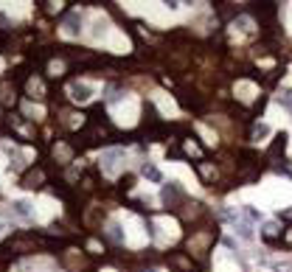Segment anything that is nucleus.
<instances>
[{
	"label": "nucleus",
	"instance_id": "2",
	"mask_svg": "<svg viewBox=\"0 0 292 272\" xmlns=\"http://www.w3.org/2000/svg\"><path fill=\"white\" fill-rule=\"evenodd\" d=\"M107 31H110L107 17H96L90 23V36H93V40H104V36H107Z\"/></svg>",
	"mask_w": 292,
	"mask_h": 272
},
{
	"label": "nucleus",
	"instance_id": "3",
	"mask_svg": "<svg viewBox=\"0 0 292 272\" xmlns=\"http://www.w3.org/2000/svg\"><path fill=\"white\" fill-rule=\"evenodd\" d=\"M90 96H93L90 85H79V82H76V85L70 87V98H73V101H87Z\"/></svg>",
	"mask_w": 292,
	"mask_h": 272
},
{
	"label": "nucleus",
	"instance_id": "1",
	"mask_svg": "<svg viewBox=\"0 0 292 272\" xmlns=\"http://www.w3.org/2000/svg\"><path fill=\"white\" fill-rule=\"evenodd\" d=\"M124 163H127V151H124V149H104L101 151V169L107 171V174L121 171Z\"/></svg>",
	"mask_w": 292,
	"mask_h": 272
},
{
	"label": "nucleus",
	"instance_id": "12",
	"mask_svg": "<svg viewBox=\"0 0 292 272\" xmlns=\"http://www.w3.org/2000/svg\"><path fill=\"white\" fill-rule=\"evenodd\" d=\"M233 28H239L242 34H250V31H253V20H250V17H239V20H233Z\"/></svg>",
	"mask_w": 292,
	"mask_h": 272
},
{
	"label": "nucleus",
	"instance_id": "18",
	"mask_svg": "<svg viewBox=\"0 0 292 272\" xmlns=\"http://www.w3.org/2000/svg\"><path fill=\"white\" fill-rule=\"evenodd\" d=\"M286 216H292V208H289V211H286Z\"/></svg>",
	"mask_w": 292,
	"mask_h": 272
},
{
	"label": "nucleus",
	"instance_id": "9",
	"mask_svg": "<svg viewBox=\"0 0 292 272\" xmlns=\"http://www.w3.org/2000/svg\"><path fill=\"white\" fill-rule=\"evenodd\" d=\"M236 93H239V98H242V101H250V98H253V93H256V85H250V82H239Z\"/></svg>",
	"mask_w": 292,
	"mask_h": 272
},
{
	"label": "nucleus",
	"instance_id": "15",
	"mask_svg": "<svg viewBox=\"0 0 292 272\" xmlns=\"http://www.w3.org/2000/svg\"><path fill=\"white\" fill-rule=\"evenodd\" d=\"M278 104H284L286 109H292V93H281V96H278Z\"/></svg>",
	"mask_w": 292,
	"mask_h": 272
},
{
	"label": "nucleus",
	"instance_id": "10",
	"mask_svg": "<svg viewBox=\"0 0 292 272\" xmlns=\"http://www.w3.org/2000/svg\"><path fill=\"white\" fill-rule=\"evenodd\" d=\"M140 171H143V177H146V180H152V182H163V174H160V169H158V166L146 163Z\"/></svg>",
	"mask_w": 292,
	"mask_h": 272
},
{
	"label": "nucleus",
	"instance_id": "4",
	"mask_svg": "<svg viewBox=\"0 0 292 272\" xmlns=\"http://www.w3.org/2000/svg\"><path fill=\"white\" fill-rule=\"evenodd\" d=\"M177 197H180V188H177L174 182H171V185H163V193H160V200H163L166 205H174Z\"/></svg>",
	"mask_w": 292,
	"mask_h": 272
},
{
	"label": "nucleus",
	"instance_id": "6",
	"mask_svg": "<svg viewBox=\"0 0 292 272\" xmlns=\"http://www.w3.org/2000/svg\"><path fill=\"white\" fill-rule=\"evenodd\" d=\"M65 31L70 36H79V31H82V17L79 14H70V17L65 20Z\"/></svg>",
	"mask_w": 292,
	"mask_h": 272
},
{
	"label": "nucleus",
	"instance_id": "16",
	"mask_svg": "<svg viewBox=\"0 0 292 272\" xmlns=\"http://www.w3.org/2000/svg\"><path fill=\"white\" fill-rule=\"evenodd\" d=\"M0 98H3V101H6V104L12 101V98H14V96H12V87H9V85H3V87H0Z\"/></svg>",
	"mask_w": 292,
	"mask_h": 272
},
{
	"label": "nucleus",
	"instance_id": "8",
	"mask_svg": "<svg viewBox=\"0 0 292 272\" xmlns=\"http://www.w3.org/2000/svg\"><path fill=\"white\" fill-rule=\"evenodd\" d=\"M107 236L113 239V242H116V244H121L124 239H127V233H124V227H121V224H118V222H113V224H110V227H107Z\"/></svg>",
	"mask_w": 292,
	"mask_h": 272
},
{
	"label": "nucleus",
	"instance_id": "17",
	"mask_svg": "<svg viewBox=\"0 0 292 272\" xmlns=\"http://www.w3.org/2000/svg\"><path fill=\"white\" fill-rule=\"evenodd\" d=\"M186 151H189V154H200V149H197L194 143H186Z\"/></svg>",
	"mask_w": 292,
	"mask_h": 272
},
{
	"label": "nucleus",
	"instance_id": "19",
	"mask_svg": "<svg viewBox=\"0 0 292 272\" xmlns=\"http://www.w3.org/2000/svg\"><path fill=\"white\" fill-rule=\"evenodd\" d=\"M146 272H158V269H146Z\"/></svg>",
	"mask_w": 292,
	"mask_h": 272
},
{
	"label": "nucleus",
	"instance_id": "7",
	"mask_svg": "<svg viewBox=\"0 0 292 272\" xmlns=\"http://www.w3.org/2000/svg\"><path fill=\"white\" fill-rule=\"evenodd\" d=\"M12 211L17 213V216H23V219H31V202H25V200H17V202H12Z\"/></svg>",
	"mask_w": 292,
	"mask_h": 272
},
{
	"label": "nucleus",
	"instance_id": "13",
	"mask_svg": "<svg viewBox=\"0 0 292 272\" xmlns=\"http://www.w3.org/2000/svg\"><path fill=\"white\" fill-rule=\"evenodd\" d=\"M267 135H270V127H267V124H256V129H253V138H256V140L267 138Z\"/></svg>",
	"mask_w": 292,
	"mask_h": 272
},
{
	"label": "nucleus",
	"instance_id": "14",
	"mask_svg": "<svg viewBox=\"0 0 292 272\" xmlns=\"http://www.w3.org/2000/svg\"><path fill=\"white\" fill-rule=\"evenodd\" d=\"M278 233H281V230H278V224H275V222H267V224H264V236H267V239H275Z\"/></svg>",
	"mask_w": 292,
	"mask_h": 272
},
{
	"label": "nucleus",
	"instance_id": "11",
	"mask_svg": "<svg viewBox=\"0 0 292 272\" xmlns=\"http://www.w3.org/2000/svg\"><path fill=\"white\" fill-rule=\"evenodd\" d=\"M40 182H43V171H31V174H25L23 188H36Z\"/></svg>",
	"mask_w": 292,
	"mask_h": 272
},
{
	"label": "nucleus",
	"instance_id": "5",
	"mask_svg": "<svg viewBox=\"0 0 292 272\" xmlns=\"http://www.w3.org/2000/svg\"><path fill=\"white\" fill-rule=\"evenodd\" d=\"M233 230H236L239 239H244V242H253V224H250V222H236V224H233Z\"/></svg>",
	"mask_w": 292,
	"mask_h": 272
}]
</instances>
